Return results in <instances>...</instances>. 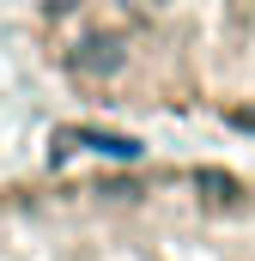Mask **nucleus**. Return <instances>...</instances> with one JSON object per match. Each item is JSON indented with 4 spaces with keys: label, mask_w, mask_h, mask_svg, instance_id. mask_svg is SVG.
I'll list each match as a JSON object with an SVG mask.
<instances>
[{
    "label": "nucleus",
    "mask_w": 255,
    "mask_h": 261,
    "mask_svg": "<svg viewBox=\"0 0 255 261\" xmlns=\"http://www.w3.org/2000/svg\"><path fill=\"white\" fill-rule=\"evenodd\" d=\"M43 6H49V12H67V6H79V0H43Z\"/></svg>",
    "instance_id": "1"
}]
</instances>
